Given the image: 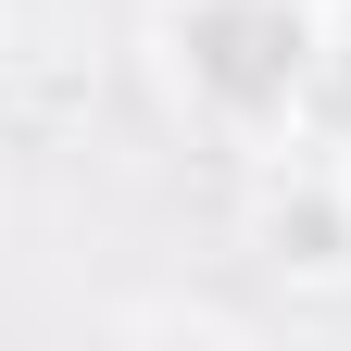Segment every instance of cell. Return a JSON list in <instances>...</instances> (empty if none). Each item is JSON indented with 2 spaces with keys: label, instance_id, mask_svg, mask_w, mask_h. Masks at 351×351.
I'll list each match as a JSON object with an SVG mask.
<instances>
[{
  "label": "cell",
  "instance_id": "cell-1",
  "mask_svg": "<svg viewBox=\"0 0 351 351\" xmlns=\"http://www.w3.org/2000/svg\"><path fill=\"white\" fill-rule=\"evenodd\" d=\"M189 51H201V75L226 88V101H276V88L301 75V25L263 13V0H213V13L189 25Z\"/></svg>",
  "mask_w": 351,
  "mask_h": 351
}]
</instances>
